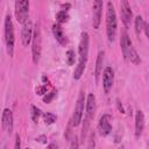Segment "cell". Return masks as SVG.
Instances as JSON below:
<instances>
[{
	"instance_id": "6da1fadb",
	"label": "cell",
	"mask_w": 149,
	"mask_h": 149,
	"mask_svg": "<svg viewBox=\"0 0 149 149\" xmlns=\"http://www.w3.org/2000/svg\"><path fill=\"white\" fill-rule=\"evenodd\" d=\"M88 45H90V37L86 31H83L80 35V41L78 45V54H79V61L78 65L76 66L73 71V79L78 80L81 78L84 74L86 63H87V57H88Z\"/></svg>"
},
{
	"instance_id": "7a4b0ae2",
	"label": "cell",
	"mask_w": 149,
	"mask_h": 149,
	"mask_svg": "<svg viewBox=\"0 0 149 149\" xmlns=\"http://www.w3.org/2000/svg\"><path fill=\"white\" fill-rule=\"evenodd\" d=\"M120 45H121V51H122V56L126 61L132 62L133 64H140L141 59L140 56L137 55L136 50L133 47V43L128 36V34L126 31L121 33V38H120Z\"/></svg>"
},
{
	"instance_id": "3957f363",
	"label": "cell",
	"mask_w": 149,
	"mask_h": 149,
	"mask_svg": "<svg viewBox=\"0 0 149 149\" xmlns=\"http://www.w3.org/2000/svg\"><path fill=\"white\" fill-rule=\"evenodd\" d=\"M116 30H118L116 13H115L113 3L108 1L106 6V34H107V38L109 42H113L115 40Z\"/></svg>"
},
{
	"instance_id": "277c9868",
	"label": "cell",
	"mask_w": 149,
	"mask_h": 149,
	"mask_svg": "<svg viewBox=\"0 0 149 149\" xmlns=\"http://www.w3.org/2000/svg\"><path fill=\"white\" fill-rule=\"evenodd\" d=\"M5 44L6 51L9 57L14 56V43H15V34H14V24L12 21V16L8 14L5 17Z\"/></svg>"
},
{
	"instance_id": "5b68a950",
	"label": "cell",
	"mask_w": 149,
	"mask_h": 149,
	"mask_svg": "<svg viewBox=\"0 0 149 149\" xmlns=\"http://www.w3.org/2000/svg\"><path fill=\"white\" fill-rule=\"evenodd\" d=\"M95 108H97L95 97L93 93H90L87 98L85 99V120H84V126H83V139L85 137L90 122L95 114Z\"/></svg>"
},
{
	"instance_id": "8992f818",
	"label": "cell",
	"mask_w": 149,
	"mask_h": 149,
	"mask_svg": "<svg viewBox=\"0 0 149 149\" xmlns=\"http://www.w3.org/2000/svg\"><path fill=\"white\" fill-rule=\"evenodd\" d=\"M31 57L34 64H37L41 58V51H42V35L40 24H36L34 27L33 31V38H31Z\"/></svg>"
},
{
	"instance_id": "52a82bcc",
	"label": "cell",
	"mask_w": 149,
	"mask_h": 149,
	"mask_svg": "<svg viewBox=\"0 0 149 149\" xmlns=\"http://www.w3.org/2000/svg\"><path fill=\"white\" fill-rule=\"evenodd\" d=\"M84 107H85V92L80 91L78 99H77V102H76V106H74L72 118H71V126L77 127L81 122L83 114H84Z\"/></svg>"
},
{
	"instance_id": "ba28073f",
	"label": "cell",
	"mask_w": 149,
	"mask_h": 149,
	"mask_svg": "<svg viewBox=\"0 0 149 149\" xmlns=\"http://www.w3.org/2000/svg\"><path fill=\"white\" fill-rule=\"evenodd\" d=\"M15 17L16 21L23 23L29 19V0H15Z\"/></svg>"
},
{
	"instance_id": "9c48e42d",
	"label": "cell",
	"mask_w": 149,
	"mask_h": 149,
	"mask_svg": "<svg viewBox=\"0 0 149 149\" xmlns=\"http://www.w3.org/2000/svg\"><path fill=\"white\" fill-rule=\"evenodd\" d=\"M22 24L23 26H22V30H21V42L24 47H28L33 38V31H34L33 22L29 19H27Z\"/></svg>"
},
{
	"instance_id": "30bf717a",
	"label": "cell",
	"mask_w": 149,
	"mask_h": 149,
	"mask_svg": "<svg viewBox=\"0 0 149 149\" xmlns=\"http://www.w3.org/2000/svg\"><path fill=\"white\" fill-rule=\"evenodd\" d=\"M102 3L104 0H94L92 6V24L93 28L98 29L101 22V13H102Z\"/></svg>"
},
{
	"instance_id": "8fae6325",
	"label": "cell",
	"mask_w": 149,
	"mask_h": 149,
	"mask_svg": "<svg viewBox=\"0 0 149 149\" xmlns=\"http://www.w3.org/2000/svg\"><path fill=\"white\" fill-rule=\"evenodd\" d=\"M102 73V87L105 93H108L114 84V70L111 66H106Z\"/></svg>"
},
{
	"instance_id": "7c38bea8",
	"label": "cell",
	"mask_w": 149,
	"mask_h": 149,
	"mask_svg": "<svg viewBox=\"0 0 149 149\" xmlns=\"http://www.w3.org/2000/svg\"><path fill=\"white\" fill-rule=\"evenodd\" d=\"M111 120H112V116L107 113L102 114L101 118L99 119V122H98V130L100 133V135L102 136H107L111 132H112V123H111Z\"/></svg>"
},
{
	"instance_id": "4fadbf2b",
	"label": "cell",
	"mask_w": 149,
	"mask_h": 149,
	"mask_svg": "<svg viewBox=\"0 0 149 149\" xmlns=\"http://www.w3.org/2000/svg\"><path fill=\"white\" fill-rule=\"evenodd\" d=\"M120 8H121L122 22L126 27H128L132 22V19H133V12H132V8H130L128 0H121L120 1Z\"/></svg>"
},
{
	"instance_id": "5bb4252c",
	"label": "cell",
	"mask_w": 149,
	"mask_h": 149,
	"mask_svg": "<svg viewBox=\"0 0 149 149\" xmlns=\"http://www.w3.org/2000/svg\"><path fill=\"white\" fill-rule=\"evenodd\" d=\"M1 125H2V128L6 133L10 134L13 132V126H14V122H13V113L9 108H5L3 112H2V116H1Z\"/></svg>"
},
{
	"instance_id": "9a60e30c",
	"label": "cell",
	"mask_w": 149,
	"mask_h": 149,
	"mask_svg": "<svg viewBox=\"0 0 149 149\" xmlns=\"http://www.w3.org/2000/svg\"><path fill=\"white\" fill-rule=\"evenodd\" d=\"M52 34H54L56 41H57L61 45L65 47V45L68 44V38H66V36L64 35V33H63V28H62L61 23L57 22V23H54V24H52Z\"/></svg>"
},
{
	"instance_id": "2e32d148",
	"label": "cell",
	"mask_w": 149,
	"mask_h": 149,
	"mask_svg": "<svg viewBox=\"0 0 149 149\" xmlns=\"http://www.w3.org/2000/svg\"><path fill=\"white\" fill-rule=\"evenodd\" d=\"M144 129V114L142 111H136L135 113V136L140 137Z\"/></svg>"
},
{
	"instance_id": "e0dca14e",
	"label": "cell",
	"mask_w": 149,
	"mask_h": 149,
	"mask_svg": "<svg viewBox=\"0 0 149 149\" xmlns=\"http://www.w3.org/2000/svg\"><path fill=\"white\" fill-rule=\"evenodd\" d=\"M104 55L105 52L101 50L98 52V56H97V61H95V69H94V77H95V81L98 83L99 80V77L102 72V63H104Z\"/></svg>"
},
{
	"instance_id": "ac0fdd59",
	"label": "cell",
	"mask_w": 149,
	"mask_h": 149,
	"mask_svg": "<svg viewBox=\"0 0 149 149\" xmlns=\"http://www.w3.org/2000/svg\"><path fill=\"white\" fill-rule=\"evenodd\" d=\"M134 23H135V31H136L137 34H141V31L143 30V26H144V20H143V17H142L141 15H137V16L135 17Z\"/></svg>"
},
{
	"instance_id": "d6986e66",
	"label": "cell",
	"mask_w": 149,
	"mask_h": 149,
	"mask_svg": "<svg viewBox=\"0 0 149 149\" xmlns=\"http://www.w3.org/2000/svg\"><path fill=\"white\" fill-rule=\"evenodd\" d=\"M56 20H57L58 23H64V22H66V21L69 20V15H68L66 10H64V9L59 10V12L56 14Z\"/></svg>"
},
{
	"instance_id": "ffe728a7",
	"label": "cell",
	"mask_w": 149,
	"mask_h": 149,
	"mask_svg": "<svg viewBox=\"0 0 149 149\" xmlns=\"http://www.w3.org/2000/svg\"><path fill=\"white\" fill-rule=\"evenodd\" d=\"M43 120L47 125H52L56 120H57V116L54 114V113H50V112H47L43 114Z\"/></svg>"
},
{
	"instance_id": "44dd1931",
	"label": "cell",
	"mask_w": 149,
	"mask_h": 149,
	"mask_svg": "<svg viewBox=\"0 0 149 149\" xmlns=\"http://www.w3.org/2000/svg\"><path fill=\"white\" fill-rule=\"evenodd\" d=\"M30 115H31L33 121H34V122H36V121L38 120L40 115H41V109H40V108H37L36 106L31 105V106H30Z\"/></svg>"
},
{
	"instance_id": "7402d4cb",
	"label": "cell",
	"mask_w": 149,
	"mask_h": 149,
	"mask_svg": "<svg viewBox=\"0 0 149 149\" xmlns=\"http://www.w3.org/2000/svg\"><path fill=\"white\" fill-rule=\"evenodd\" d=\"M74 61H76V55H74V51L73 50H68L66 51V63L68 65H72L74 64Z\"/></svg>"
},
{
	"instance_id": "603a6c76",
	"label": "cell",
	"mask_w": 149,
	"mask_h": 149,
	"mask_svg": "<svg viewBox=\"0 0 149 149\" xmlns=\"http://www.w3.org/2000/svg\"><path fill=\"white\" fill-rule=\"evenodd\" d=\"M56 94H57V91H56V90H54V91H51V92H50V93H49L48 95H45V97L43 98V100H44V102H47V104H49V102H50V101L52 100V98H54V97H55Z\"/></svg>"
},
{
	"instance_id": "cb8c5ba5",
	"label": "cell",
	"mask_w": 149,
	"mask_h": 149,
	"mask_svg": "<svg viewBox=\"0 0 149 149\" xmlns=\"http://www.w3.org/2000/svg\"><path fill=\"white\" fill-rule=\"evenodd\" d=\"M45 92H47V85H45V84L36 88V93H37V94H40V95H42V94H44Z\"/></svg>"
},
{
	"instance_id": "d4e9b609",
	"label": "cell",
	"mask_w": 149,
	"mask_h": 149,
	"mask_svg": "<svg viewBox=\"0 0 149 149\" xmlns=\"http://www.w3.org/2000/svg\"><path fill=\"white\" fill-rule=\"evenodd\" d=\"M20 147H21L20 136H19V134H16V135H15V144H14V148H15V149H17V148H20Z\"/></svg>"
},
{
	"instance_id": "484cf974",
	"label": "cell",
	"mask_w": 149,
	"mask_h": 149,
	"mask_svg": "<svg viewBox=\"0 0 149 149\" xmlns=\"http://www.w3.org/2000/svg\"><path fill=\"white\" fill-rule=\"evenodd\" d=\"M116 106H118V109H119L121 113H125V109H123V107H122V105H121V102H120L119 100H116Z\"/></svg>"
},
{
	"instance_id": "4316f807",
	"label": "cell",
	"mask_w": 149,
	"mask_h": 149,
	"mask_svg": "<svg viewBox=\"0 0 149 149\" xmlns=\"http://www.w3.org/2000/svg\"><path fill=\"white\" fill-rule=\"evenodd\" d=\"M49 147H50V148H52V147H57V144H50Z\"/></svg>"
}]
</instances>
